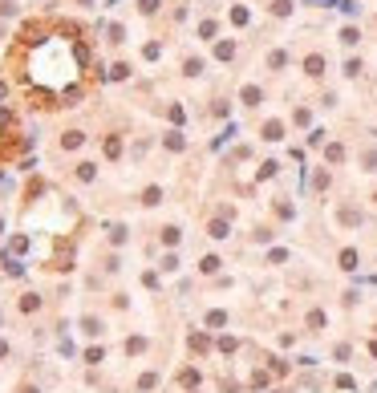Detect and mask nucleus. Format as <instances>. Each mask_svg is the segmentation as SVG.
Wrapping results in <instances>:
<instances>
[{
	"label": "nucleus",
	"instance_id": "1",
	"mask_svg": "<svg viewBox=\"0 0 377 393\" xmlns=\"http://www.w3.org/2000/svg\"><path fill=\"white\" fill-rule=\"evenodd\" d=\"M16 65L37 98L73 106L85 81L89 49L73 24H28L16 49Z\"/></svg>",
	"mask_w": 377,
	"mask_h": 393
},
{
	"label": "nucleus",
	"instance_id": "2",
	"mask_svg": "<svg viewBox=\"0 0 377 393\" xmlns=\"http://www.w3.org/2000/svg\"><path fill=\"white\" fill-rule=\"evenodd\" d=\"M12 142H16V126H12V114L4 110V85H0V154H8Z\"/></svg>",
	"mask_w": 377,
	"mask_h": 393
},
{
	"label": "nucleus",
	"instance_id": "3",
	"mask_svg": "<svg viewBox=\"0 0 377 393\" xmlns=\"http://www.w3.org/2000/svg\"><path fill=\"white\" fill-rule=\"evenodd\" d=\"M304 69H308L312 77H317V73H325V61H321V57H308V61H304Z\"/></svg>",
	"mask_w": 377,
	"mask_h": 393
}]
</instances>
